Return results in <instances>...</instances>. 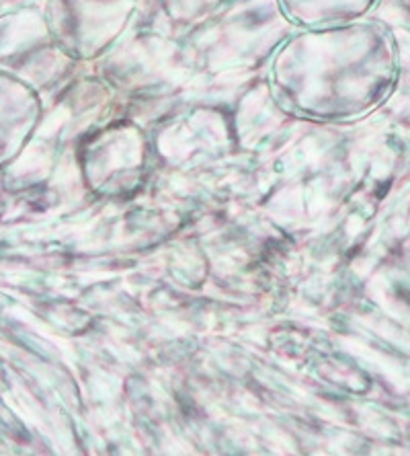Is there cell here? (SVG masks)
I'll return each mask as SVG.
<instances>
[{"label":"cell","instance_id":"1","mask_svg":"<svg viewBox=\"0 0 410 456\" xmlns=\"http://www.w3.org/2000/svg\"><path fill=\"white\" fill-rule=\"evenodd\" d=\"M396 85H398V91L392 89V93H390L392 99H390V102H394V107H396V111L400 113V118L405 119L406 124H410V83L405 86H402L400 83H396Z\"/></svg>","mask_w":410,"mask_h":456},{"label":"cell","instance_id":"2","mask_svg":"<svg viewBox=\"0 0 410 456\" xmlns=\"http://www.w3.org/2000/svg\"><path fill=\"white\" fill-rule=\"evenodd\" d=\"M402 4H405L406 9H408V12H410V0H402Z\"/></svg>","mask_w":410,"mask_h":456}]
</instances>
